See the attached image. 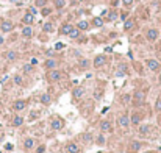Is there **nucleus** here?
Listing matches in <instances>:
<instances>
[{
	"label": "nucleus",
	"instance_id": "nucleus-34",
	"mask_svg": "<svg viewBox=\"0 0 161 153\" xmlns=\"http://www.w3.org/2000/svg\"><path fill=\"white\" fill-rule=\"evenodd\" d=\"M155 109H156V111H161V98H158V100H156V103H155Z\"/></svg>",
	"mask_w": 161,
	"mask_h": 153
},
{
	"label": "nucleus",
	"instance_id": "nucleus-42",
	"mask_svg": "<svg viewBox=\"0 0 161 153\" xmlns=\"http://www.w3.org/2000/svg\"><path fill=\"white\" fill-rule=\"evenodd\" d=\"M30 63H32V66H36V64H38V59H36V58H32V61H30Z\"/></svg>",
	"mask_w": 161,
	"mask_h": 153
},
{
	"label": "nucleus",
	"instance_id": "nucleus-16",
	"mask_svg": "<svg viewBox=\"0 0 161 153\" xmlns=\"http://www.w3.org/2000/svg\"><path fill=\"white\" fill-rule=\"evenodd\" d=\"M141 119H143V117H141V114H133V117L132 119H130V124H133V125H138L141 122Z\"/></svg>",
	"mask_w": 161,
	"mask_h": 153
},
{
	"label": "nucleus",
	"instance_id": "nucleus-19",
	"mask_svg": "<svg viewBox=\"0 0 161 153\" xmlns=\"http://www.w3.org/2000/svg\"><path fill=\"white\" fill-rule=\"evenodd\" d=\"M50 100H52V98H50V95H49V94H42V95H41V103H42V105H49Z\"/></svg>",
	"mask_w": 161,
	"mask_h": 153
},
{
	"label": "nucleus",
	"instance_id": "nucleus-33",
	"mask_svg": "<svg viewBox=\"0 0 161 153\" xmlns=\"http://www.w3.org/2000/svg\"><path fill=\"white\" fill-rule=\"evenodd\" d=\"M14 83H16V85H22V76L16 75V76H14Z\"/></svg>",
	"mask_w": 161,
	"mask_h": 153
},
{
	"label": "nucleus",
	"instance_id": "nucleus-13",
	"mask_svg": "<svg viewBox=\"0 0 161 153\" xmlns=\"http://www.w3.org/2000/svg\"><path fill=\"white\" fill-rule=\"evenodd\" d=\"M80 152V147L77 144H69L67 145V153H78Z\"/></svg>",
	"mask_w": 161,
	"mask_h": 153
},
{
	"label": "nucleus",
	"instance_id": "nucleus-38",
	"mask_svg": "<svg viewBox=\"0 0 161 153\" xmlns=\"http://www.w3.org/2000/svg\"><path fill=\"white\" fill-rule=\"evenodd\" d=\"M36 5L38 6H44L45 5V0H36Z\"/></svg>",
	"mask_w": 161,
	"mask_h": 153
},
{
	"label": "nucleus",
	"instance_id": "nucleus-1",
	"mask_svg": "<svg viewBox=\"0 0 161 153\" xmlns=\"http://www.w3.org/2000/svg\"><path fill=\"white\" fill-rule=\"evenodd\" d=\"M147 67L150 69L152 72H158L160 69H161V66H160V63L156 59H149L147 61Z\"/></svg>",
	"mask_w": 161,
	"mask_h": 153
},
{
	"label": "nucleus",
	"instance_id": "nucleus-9",
	"mask_svg": "<svg viewBox=\"0 0 161 153\" xmlns=\"http://www.w3.org/2000/svg\"><path fill=\"white\" fill-rule=\"evenodd\" d=\"M25 106H27V103L24 100H16L14 105H13V109L14 111H22V109H25Z\"/></svg>",
	"mask_w": 161,
	"mask_h": 153
},
{
	"label": "nucleus",
	"instance_id": "nucleus-27",
	"mask_svg": "<svg viewBox=\"0 0 161 153\" xmlns=\"http://www.w3.org/2000/svg\"><path fill=\"white\" fill-rule=\"evenodd\" d=\"M106 17H108V20H110V22H114V20L117 19V13L111 11V13H108V16H106Z\"/></svg>",
	"mask_w": 161,
	"mask_h": 153
},
{
	"label": "nucleus",
	"instance_id": "nucleus-43",
	"mask_svg": "<svg viewBox=\"0 0 161 153\" xmlns=\"http://www.w3.org/2000/svg\"><path fill=\"white\" fill-rule=\"evenodd\" d=\"M30 13H32V14H36V8H34V6H32V8H30Z\"/></svg>",
	"mask_w": 161,
	"mask_h": 153
},
{
	"label": "nucleus",
	"instance_id": "nucleus-17",
	"mask_svg": "<svg viewBox=\"0 0 161 153\" xmlns=\"http://www.w3.org/2000/svg\"><path fill=\"white\" fill-rule=\"evenodd\" d=\"M24 124V117H21V116H16L13 119V125L14 127H21V125Z\"/></svg>",
	"mask_w": 161,
	"mask_h": 153
},
{
	"label": "nucleus",
	"instance_id": "nucleus-37",
	"mask_svg": "<svg viewBox=\"0 0 161 153\" xmlns=\"http://www.w3.org/2000/svg\"><path fill=\"white\" fill-rule=\"evenodd\" d=\"M122 3H124L125 6H130V5L133 3V0H122Z\"/></svg>",
	"mask_w": 161,
	"mask_h": 153
},
{
	"label": "nucleus",
	"instance_id": "nucleus-3",
	"mask_svg": "<svg viewBox=\"0 0 161 153\" xmlns=\"http://www.w3.org/2000/svg\"><path fill=\"white\" fill-rule=\"evenodd\" d=\"M147 39L149 41H156L158 39V30H155V28H150V30H147Z\"/></svg>",
	"mask_w": 161,
	"mask_h": 153
},
{
	"label": "nucleus",
	"instance_id": "nucleus-32",
	"mask_svg": "<svg viewBox=\"0 0 161 153\" xmlns=\"http://www.w3.org/2000/svg\"><path fill=\"white\" fill-rule=\"evenodd\" d=\"M82 139H83V142H91V141H92V137H91V135H88V133H86V135H83L82 136Z\"/></svg>",
	"mask_w": 161,
	"mask_h": 153
},
{
	"label": "nucleus",
	"instance_id": "nucleus-5",
	"mask_svg": "<svg viewBox=\"0 0 161 153\" xmlns=\"http://www.w3.org/2000/svg\"><path fill=\"white\" fill-rule=\"evenodd\" d=\"M117 124H119V127H122V128H127L128 125H130V119L127 116H121L117 119Z\"/></svg>",
	"mask_w": 161,
	"mask_h": 153
},
{
	"label": "nucleus",
	"instance_id": "nucleus-44",
	"mask_svg": "<svg viewBox=\"0 0 161 153\" xmlns=\"http://www.w3.org/2000/svg\"><path fill=\"white\" fill-rule=\"evenodd\" d=\"M158 124H160V125H161V116H160V117H158Z\"/></svg>",
	"mask_w": 161,
	"mask_h": 153
},
{
	"label": "nucleus",
	"instance_id": "nucleus-28",
	"mask_svg": "<svg viewBox=\"0 0 161 153\" xmlns=\"http://www.w3.org/2000/svg\"><path fill=\"white\" fill-rule=\"evenodd\" d=\"M125 70H127V67H125V66H119V67H117V72H116V75H117V76L124 75V74H125Z\"/></svg>",
	"mask_w": 161,
	"mask_h": 153
},
{
	"label": "nucleus",
	"instance_id": "nucleus-26",
	"mask_svg": "<svg viewBox=\"0 0 161 153\" xmlns=\"http://www.w3.org/2000/svg\"><path fill=\"white\" fill-rule=\"evenodd\" d=\"M64 5H66V0H55V6H56L58 10L64 8Z\"/></svg>",
	"mask_w": 161,
	"mask_h": 153
},
{
	"label": "nucleus",
	"instance_id": "nucleus-14",
	"mask_svg": "<svg viewBox=\"0 0 161 153\" xmlns=\"http://www.w3.org/2000/svg\"><path fill=\"white\" fill-rule=\"evenodd\" d=\"M136 103V105H139V103L144 102V92H136L135 94V100H133Z\"/></svg>",
	"mask_w": 161,
	"mask_h": 153
},
{
	"label": "nucleus",
	"instance_id": "nucleus-41",
	"mask_svg": "<svg viewBox=\"0 0 161 153\" xmlns=\"http://www.w3.org/2000/svg\"><path fill=\"white\" fill-rule=\"evenodd\" d=\"M99 144H103V142H105V137H103V136H99Z\"/></svg>",
	"mask_w": 161,
	"mask_h": 153
},
{
	"label": "nucleus",
	"instance_id": "nucleus-39",
	"mask_svg": "<svg viewBox=\"0 0 161 153\" xmlns=\"http://www.w3.org/2000/svg\"><path fill=\"white\" fill-rule=\"evenodd\" d=\"M80 66H82V67H88V61L86 59H82V61H80Z\"/></svg>",
	"mask_w": 161,
	"mask_h": 153
},
{
	"label": "nucleus",
	"instance_id": "nucleus-40",
	"mask_svg": "<svg viewBox=\"0 0 161 153\" xmlns=\"http://www.w3.org/2000/svg\"><path fill=\"white\" fill-rule=\"evenodd\" d=\"M63 47H64V45L61 44V42H58V44L55 45V48H56V50H61V48H63Z\"/></svg>",
	"mask_w": 161,
	"mask_h": 153
},
{
	"label": "nucleus",
	"instance_id": "nucleus-24",
	"mask_svg": "<svg viewBox=\"0 0 161 153\" xmlns=\"http://www.w3.org/2000/svg\"><path fill=\"white\" fill-rule=\"evenodd\" d=\"M133 25H135V20H133V19H128V20L125 22L124 28H125V30H130V28H133Z\"/></svg>",
	"mask_w": 161,
	"mask_h": 153
},
{
	"label": "nucleus",
	"instance_id": "nucleus-6",
	"mask_svg": "<svg viewBox=\"0 0 161 153\" xmlns=\"http://www.w3.org/2000/svg\"><path fill=\"white\" fill-rule=\"evenodd\" d=\"M105 63H106L105 55H99V56H95V59H94V66H95V67H102Z\"/></svg>",
	"mask_w": 161,
	"mask_h": 153
},
{
	"label": "nucleus",
	"instance_id": "nucleus-22",
	"mask_svg": "<svg viewBox=\"0 0 161 153\" xmlns=\"http://www.w3.org/2000/svg\"><path fill=\"white\" fill-rule=\"evenodd\" d=\"M16 58H17L16 52H8V53H6V59H8V61H14Z\"/></svg>",
	"mask_w": 161,
	"mask_h": 153
},
{
	"label": "nucleus",
	"instance_id": "nucleus-35",
	"mask_svg": "<svg viewBox=\"0 0 161 153\" xmlns=\"http://www.w3.org/2000/svg\"><path fill=\"white\" fill-rule=\"evenodd\" d=\"M50 13H52L50 8H42V14H44V16H49Z\"/></svg>",
	"mask_w": 161,
	"mask_h": 153
},
{
	"label": "nucleus",
	"instance_id": "nucleus-18",
	"mask_svg": "<svg viewBox=\"0 0 161 153\" xmlns=\"http://www.w3.org/2000/svg\"><path fill=\"white\" fill-rule=\"evenodd\" d=\"M77 28L78 30H88L89 28V24H88L86 20H80L78 24H77Z\"/></svg>",
	"mask_w": 161,
	"mask_h": 153
},
{
	"label": "nucleus",
	"instance_id": "nucleus-10",
	"mask_svg": "<svg viewBox=\"0 0 161 153\" xmlns=\"http://www.w3.org/2000/svg\"><path fill=\"white\" fill-rule=\"evenodd\" d=\"M49 78H50L52 81H60L61 80V72L60 70H52L50 74H49Z\"/></svg>",
	"mask_w": 161,
	"mask_h": 153
},
{
	"label": "nucleus",
	"instance_id": "nucleus-15",
	"mask_svg": "<svg viewBox=\"0 0 161 153\" xmlns=\"http://www.w3.org/2000/svg\"><path fill=\"white\" fill-rule=\"evenodd\" d=\"M72 28H74V27H72L71 24H64L63 27H61V33H63V34H69Z\"/></svg>",
	"mask_w": 161,
	"mask_h": 153
},
{
	"label": "nucleus",
	"instance_id": "nucleus-23",
	"mask_svg": "<svg viewBox=\"0 0 161 153\" xmlns=\"http://www.w3.org/2000/svg\"><path fill=\"white\" fill-rule=\"evenodd\" d=\"M42 30H44V31H47V33H52L53 31V25L50 24V22H47V24H44Z\"/></svg>",
	"mask_w": 161,
	"mask_h": 153
},
{
	"label": "nucleus",
	"instance_id": "nucleus-25",
	"mask_svg": "<svg viewBox=\"0 0 161 153\" xmlns=\"http://www.w3.org/2000/svg\"><path fill=\"white\" fill-rule=\"evenodd\" d=\"M33 145H34V141L33 139H25V142H24V147L25 148H33Z\"/></svg>",
	"mask_w": 161,
	"mask_h": 153
},
{
	"label": "nucleus",
	"instance_id": "nucleus-36",
	"mask_svg": "<svg viewBox=\"0 0 161 153\" xmlns=\"http://www.w3.org/2000/svg\"><path fill=\"white\" fill-rule=\"evenodd\" d=\"M24 70L25 72H32V64H25V66H24Z\"/></svg>",
	"mask_w": 161,
	"mask_h": 153
},
{
	"label": "nucleus",
	"instance_id": "nucleus-31",
	"mask_svg": "<svg viewBox=\"0 0 161 153\" xmlns=\"http://www.w3.org/2000/svg\"><path fill=\"white\" fill-rule=\"evenodd\" d=\"M139 148H141V142H138V141H136V142H132V150L138 152Z\"/></svg>",
	"mask_w": 161,
	"mask_h": 153
},
{
	"label": "nucleus",
	"instance_id": "nucleus-21",
	"mask_svg": "<svg viewBox=\"0 0 161 153\" xmlns=\"http://www.w3.org/2000/svg\"><path fill=\"white\" fill-rule=\"evenodd\" d=\"M45 67L47 69H55L56 67V61L55 59H47L45 61Z\"/></svg>",
	"mask_w": 161,
	"mask_h": 153
},
{
	"label": "nucleus",
	"instance_id": "nucleus-20",
	"mask_svg": "<svg viewBox=\"0 0 161 153\" xmlns=\"http://www.w3.org/2000/svg\"><path fill=\"white\" fill-rule=\"evenodd\" d=\"M67 36H71L72 39H77V38L80 36V30H78V28H72V30H71V33H69Z\"/></svg>",
	"mask_w": 161,
	"mask_h": 153
},
{
	"label": "nucleus",
	"instance_id": "nucleus-12",
	"mask_svg": "<svg viewBox=\"0 0 161 153\" xmlns=\"http://www.w3.org/2000/svg\"><path fill=\"white\" fill-rule=\"evenodd\" d=\"M32 34H33V30H32V27L30 25H27L22 28V36L24 38H32Z\"/></svg>",
	"mask_w": 161,
	"mask_h": 153
},
{
	"label": "nucleus",
	"instance_id": "nucleus-11",
	"mask_svg": "<svg viewBox=\"0 0 161 153\" xmlns=\"http://www.w3.org/2000/svg\"><path fill=\"white\" fill-rule=\"evenodd\" d=\"M100 130H102V131H105V133L111 131V130H113V127H111V122H108V120H103L102 124H100Z\"/></svg>",
	"mask_w": 161,
	"mask_h": 153
},
{
	"label": "nucleus",
	"instance_id": "nucleus-30",
	"mask_svg": "<svg viewBox=\"0 0 161 153\" xmlns=\"http://www.w3.org/2000/svg\"><path fill=\"white\" fill-rule=\"evenodd\" d=\"M92 24H94L95 27H102V25H103V20H102V17H95L94 20H92Z\"/></svg>",
	"mask_w": 161,
	"mask_h": 153
},
{
	"label": "nucleus",
	"instance_id": "nucleus-29",
	"mask_svg": "<svg viewBox=\"0 0 161 153\" xmlns=\"http://www.w3.org/2000/svg\"><path fill=\"white\" fill-rule=\"evenodd\" d=\"M149 131H150V127H149V125H143V127L139 128L141 135H145V133H149Z\"/></svg>",
	"mask_w": 161,
	"mask_h": 153
},
{
	"label": "nucleus",
	"instance_id": "nucleus-7",
	"mask_svg": "<svg viewBox=\"0 0 161 153\" xmlns=\"http://www.w3.org/2000/svg\"><path fill=\"white\" fill-rule=\"evenodd\" d=\"M22 22H24L25 25H32L33 22H34V14H32V13H27L24 17H22Z\"/></svg>",
	"mask_w": 161,
	"mask_h": 153
},
{
	"label": "nucleus",
	"instance_id": "nucleus-2",
	"mask_svg": "<svg viewBox=\"0 0 161 153\" xmlns=\"http://www.w3.org/2000/svg\"><path fill=\"white\" fill-rule=\"evenodd\" d=\"M0 28H2L3 33H8V31H11V30L14 28V24H13L11 20H5L2 25H0Z\"/></svg>",
	"mask_w": 161,
	"mask_h": 153
},
{
	"label": "nucleus",
	"instance_id": "nucleus-8",
	"mask_svg": "<svg viewBox=\"0 0 161 153\" xmlns=\"http://www.w3.org/2000/svg\"><path fill=\"white\" fill-rule=\"evenodd\" d=\"M83 95H85V89H83V87H74V91H72V97H74V98H82Z\"/></svg>",
	"mask_w": 161,
	"mask_h": 153
},
{
	"label": "nucleus",
	"instance_id": "nucleus-4",
	"mask_svg": "<svg viewBox=\"0 0 161 153\" xmlns=\"http://www.w3.org/2000/svg\"><path fill=\"white\" fill-rule=\"evenodd\" d=\"M50 127L53 130H61V128L64 127V122H63V119H53L50 122Z\"/></svg>",
	"mask_w": 161,
	"mask_h": 153
}]
</instances>
